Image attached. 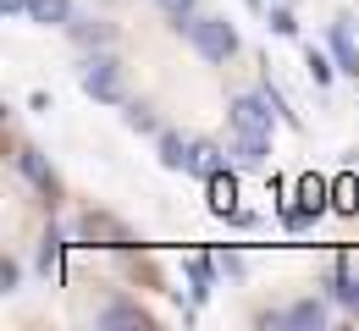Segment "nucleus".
Listing matches in <instances>:
<instances>
[{
	"instance_id": "obj_13",
	"label": "nucleus",
	"mask_w": 359,
	"mask_h": 331,
	"mask_svg": "<svg viewBox=\"0 0 359 331\" xmlns=\"http://www.w3.org/2000/svg\"><path fill=\"white\" fill-rule=\"evenodd\" d=\"M232 155H238V166H266V139H249V133H238Z\"/></svg>"
},
{
	"instance_id": "obj_25",
	"label": "nucleus",
	"mask_w": 359,
	"mask_h": 331,
	"mask_svg": "<svg viewBox=\"0 0 359 331\" xmlns=\"http://www.w3.org/2000/svg\"><path fill=\"white\" fill-rule=\"evenodd\" d=\"M0 6H6V17H28L34 11V0H0Z\"/></svg>"
},
{
	"instance_id": "obj_20",
	"label": "nucleus",
	"mask_w": 359,
	"mask_h": 331,
	"mask_svg": "<svg viewBox=\"0 0 359 331\" xmlns=\"http://www.w3.org/2000/svg\"><path fill=\"white\" fill-rule=\"evenodd\" d=\"M337 298H343V304L359 315V276H348V271H343V276H337Z\"/></svg>"
},
{
	"instance_id": "obj_8",
	"label": "nucleus",
	"mask_w": 359,
	"mask_h": 331,
	"mask_svg": "<svg viewBox=\"0 0 359 331\" xmlns=\"http://www.w3.org/2000/svg\"><path fill=\"white\" fill-rule=\"evenodd\" d=\"M28 17L45 22V28H67V22H72V0H34Z\"/></svg>"
},
{
	"instance_id": "obj_22",
	"label": "nucleus",
	"mask_w": 359,
	"mask_h": 331,
	"mask_svg": "<svg viewBox=\"0 0 359 331\" xmlns=\"http://www.w3.org/2000/svg\"><path fill=\"white\" fill-rule=\"evenodd\" d=\"M161 11H166L172 22H182V17H194V0H161Z\"/></svg>"
},
{
	"instance_id": "obj_15",
	"label": "nucleus",
	"mask_w": 359,
	"mask_h": 331,
	"mask_svg": "<svg viewBox=\"0 0 359 331\" xmlns=\"http://www.w3.org/2000/svg\"><path fill=\"white\" fill-rule=\"evenodd\" d=\"M39 271H45V276L61 271V237L55 232H45V243H39Z\"/></svg>"
},
{
	"instance_id": "obj_5",
	"label": "nucleus",
	"mask_w": 359,
	"mask_h": 331,
	"mask_svg": "<svg viewBox=\"0 0 359 331\" xmlns=\"http://www.w3.org/2000/svg\"><path fill=\"white\" fill-rule=\"evenodd\" d=\"M188 171L194 177H216V171H226V155H222V143H205V139H194V160H188Z\"/></svg>"
},
{
	"instance_id": "obj_9",
	"label": "nucleus",
	"mask_w": 359,
	"mask_h": 331,
	"mask_svg": "<svg viewBox=\"0 0 359 331\" xmlns=\"http://www.w3.org/2000/svg\"><path fill=\"white\" fill-rule=\"evenodd\" d=\"M332 50H337L343 72H354V78H359V45H354V34H348V22H337V28H332Z\"/></svg>"
},
{
	"instance_id": "obj_19",
	"label": "nucleus",
	"mask_w": 359,
	"mask_h": 331,
	"mask_svg": "<svg viewBox=\"0 0 359 331\" xmlns=\"http://www.w3.org/2000/svg\"><path fill=\"white\" fill-rule=\"evenodd\" d=\"M188 282H194V293L205 298V293H210V260H188Z\"/></svg>"
},
{
	"instance_id": "obj_21",
	"label": "nucleus",
	"mask_w": 359,
	"mask_h": 331,
	"mask_svg": "<svg viewBox=\"0 0 359 331\" xmlns=\"http://www.w3.org/2000/svg\"><path fill=\"white\" fill-rule=\"evenodd\" d=\"M310 78L315 83H332V61H326L320 50H310Z\"/></svg>"
},
{
	"instance_id": "obj_1",
	"label": "nucleus",
	"mask_w": 359,
	"mask_h": 331,
	"mask_svg": "<svg viewBox=\"0 0 359 331\" xmlns=\"http://www.w3.org/2000/svg\"><path fill=\"white\" fill-rule=\"evenodd\" d=\"M177 28L188 34V45L199 50L205 61H226V55L238 50V34H232V22H226V17H182Z\"/></svg>"
},
{
	"instance_id": "obj_24",
	"label": "nucleus",
	"mask_w": 359,
	"mask_h": 331,
	"mask_svg": "<svg viewBox=\"0 0 359 331\" xmlns=\"http://www.w3.org/2000/svg\"><path fill=\"white\" fill-rule=\"evenodd\" d=\"M271 28H276V34H293L299 22H293V11H282V6H276V11H271Z\"/></svg>"
},
{
	"instance_id": "obj_6",
	"label": "nucleus",
	"mask_w": 359,
	"mask_h": 331,
	"mask_svg": "<svg viewBox=\"0 0 359 331\" xmlns=\"http://www.w3.org/2000/svg\"><path fill=\"white\" fill-rule=\"evenodd\" d=\"M188 160H194V139L161 133V166H166V171H188Z\"/></svg>"
},
{
	"instance_id": "obj_26",
	"label": "nucleus",
	"mask_w": 359,
	"mask_h": 331,
	"mask_svg": "<svg viewBox=\"0 0 359 331\" xmlns=\"http://www.w3.org/2000/svg\"><path fill=\"white\" fill-rule=\"evenodd\" d=\"M222 271L226 276H243V254H222Z\"/></svg>"
},
{
	"instance_id": "obj_11",
	"label": "nucleus",
	"mask_w": 359,
	"mask_h": 331,
	"mask_svg": "<svg viewBox=\"0 0 359 331\" xmlns=\"http://www.w3.org/2000/svg\"><path fill=\"white\" fill-rule=\"evenodd\" d=\"M205 188H210V210H216V216H232V199H238L232 177H226V171H216V177H210Z\"/></svg>"
},
{
	"instance_id": "obj_18",
	"label": "nucleus",
	"mask_w": 359,
	"mask_h": 331,
	"mask_svg": "<svg viewBox=\"0 0 359 331\" xmlns=\"http://www.w3.org/2000/svg\"><path fill=\"white\" fill-rule=\"evenodd\" d=\"M260 94L271 99V111H276V116H282V122H287V127H299V111H287V99H282V89H276V83H266V89H260Z\"/></svg>"
},
{
	"instance_id": "obj_7",
	"label": "nucleus",
	"mask_w": 359,
	"mask_h": 331,
	"mask_svg": "<svg viewBox=\"0 0 359 331\" xmlns=\"http://www.w3.org/2000/svg\"><path fill=\"white\" fill-rule=\"evenodd\" d=\"M282 321L299 326V331H320V326H326V304H320V298H304V304H293Z\"/></svg>"
},
{
	"instance_id": "obj_4",
	"label": "nucleus",
	"mask_w": 359,
	"mask_h": 331,
	"mask_svg": "<svg viewBox=\"0 0 359 331\" xmlns=\"http://www.w3.org/2000/svg\"><path fill=\"white\" fill-rule=\"evenodd\" d=\"M17 171H22L39 193H55V171L45 166V155H39V149H17Z\"/></svg>"
},
{
	"instance_id": "obj_2",
	"label": "nucleus",
	"mask_w": 359,
	"mask_h": 331,
	"mask_svg": "<svg viewBox=\"0 0 359 331\" xmlns=\"http://www.w3.org/2000/svg\"><path fill=\"white\" fill-rule=\"evenodd\" d=\"M78 78H83V94H89V99H100V105H122V66H116V55H105V50L89 55Z\"/></svg>"
},
{
	"instance_id": "obj_14",
	"label": "nucleus",
	"mask_w": 359,
	"mask_h": 331,
	"mask_svg": "<svg viewBox=\"0 0 359 331\" xmlns=\"http://www.w3.org/2000/svg\"><path fill=\"white\" fill-rule=\"evenodd\" d=\"M67 28H72V39H78V45H105V39H111V28H105V22H78V17H72Z\"/></svg>"
},
{
	"instance_id": "obj_10",
	"label": "nucleus",
	"mask_w": 359,
	"mask_h": 331,
	"mask_svg": "<svg viewBox=\"0 0 359 331\" xmlns=\"http://www.w3.org/2000/svg\"><path fill=\"white\" fill-rule=\"evenodd\" d=\"M332 210L359 216V177H337V183H332Z\"/></svg>"
},
{
	"instance_id": "obj_27",
	"label": "nucleus",
	"mask_w": 359,
	"mask_h": 331,
	"mask_svg": "<svg viewBox=\"0 0 359 331\" xmlns=\"http://www.w3.org/2000/svg\"><path fill=\"white\" fill-rule=\"evenodd\" d=\"M249 6H260V0H249Z\"/></svg>"
},
{
	"instance_id": "obj_23",
	"label": "nucleus",
	"mask_w": 359,
	"mask_h": 331,
	"mask_svg": "<svg viewBox=\"0 0 359 331\" xmlns=\"http://www.w3.org/2000/svg\"><path fill=\"white\" fill-rule=\"evenodd\" d=\"M17 282H22V271H17L11 260H0V287H6V293H17Z\"/></svg>"
},
{
	"instance_id": "obj_16",
	"label": "nucleus",
	"mask_w": 359,
	"mask_h": 331,
	"mask_svg": "<svg viewBox=\"0 0 359 331\" xmlns=\"http://www.w3.org/2000/svg\"><path fill=\"white\" fill-rule=\"evenodd\" d=\"M100 326H144V315H138L133 304H111V309L100 315Z\"/></svg>"
},
{
	"instance_id": "obj_12",
	"label": "nucleus",
	"mask_w": 359,
	"mask_h": 331,
	"mask_svg": "<svg viewBox=\"0 0 359 331\" xmlns=\"http://www.w3.org/2000/svg\"><path fill=\"white\" fill-rule=\"evenodd\" d=\"M299 193H304V210H310V216H320V210H326V199H332V183L304 177V183H299Z\"/></svg>"
},
{
	"instance_id": "obj_17",
	"label": "nucleus",
	"mask_w": 359,
	"mask_h": 331,
	"mask_svg": "<svg viewBox=\"0 0 359 331\" xmlns=\"http://www.w3.org/2000/svg\"><path fill=\"white\" fill-rule=\"evenodd\" d=\"M122 122H128L133 133H155V111H149V105H138V99L122 111Z\"/></svg>"
},
{
	"instance_id": "obj_3",
	"label": "nucleus",
	"mask_w": 359,
	"mask_h": 331,
	"mask_svg": "<svg viewBox=\"0 0 359 331\" xmlns=\"http://www.w3.org/2000/svg\"><path fill=\"white\" fill-rule=\"evenodd\" d=\"M226 116H232V127L238 133H249V139H271V99L266 94H238L232 105H226Z\"/></svg>"
}]
</instances>
